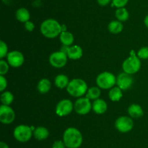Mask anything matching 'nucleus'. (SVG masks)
Returning <instances> with one entry per match:
<instances>
[{"label": "nucleus", "mask_w": 148, "mask_h": 148, "mask_svg": "<svg viewBox=\"0 0 148 148\" xmlns=\"http://www.w3.org/2000/svg\"><path fill=\"white\" fill-rule=\"evenodd\" d=\"M51 84L47 78H43L40 80L37 86L38 90L41 94H46L49 92L51 89Z\"/></svg>", "instance_id": "nucleus-21"}, {"label": "nucleus", "mask_w": 148, "mask_h": 148, "mask_svg": "<svg viewBox=\"0 0 148 148\" xmlns=\"http://www.w3.org/2000/svg\"><path fill=\"white\" fill-rule=\"evenodd\" d=\"M128 113L132 118H139L143 117L144 115V111L140 105L137 104H132L129 107Z\"/></svg>", "instance_id": "nucleus-16"}, {"label": "nucleus", "mask_w": 148, "mask_h": 148, "mask_svg": "<svg viewBox=\"0 0 148 148\" xmlns=\"http://www.w3.org/2000/svg\"><path fill=\"white\" fill-rule=\"evenodd\" d=\"M137 56L140 59H148V46H144L142 47L140 50L138 51Z\"/></svg>", "instance_id": "nucleus-29"}, {"label": "nucleus", "mask_w": 148, "mask_h": 148, "mask_svg": "<svg viewBox=\"0 0 148 148\" xmlns=\"http://www.w3.org/2000/svg\"><path fill=\"white\" fill-rule=\"evenodd\" d=\"M13 135L16 140L20 142H26L31 139L33 135V131L31 126L27 125H19L14 129Z\"/></svg>", "instance_id": "nucleus-6"}, {"label": "nucleus", "mask_w": 148, "mask_h": 148, "mask_svg": "<svg viewBox=\"0 0 148 148\" xmlns=\"http://www.w3.org/2000/svg\"><path fill=\"white\" fill-rule=\"evenodd\" d=\"M0 100L2 104L10 106L14 100V96L10 91H3L1 94Z\"/></svg>", "instance_id": "nucleus-26"}, {"label": "nucleus", "mask_w": 148, "mask_h": 148, "mask_svg": "<svg viewBox=\"0 0 148 148\" xmlns=\"http://www.w3.org/2000/svg\"><path fill=\"white\" fill-rule=\"evenodd\" d=\"M129 0H112V5L117 8L124 7L128 3Z\"/></svg>", "instance_id": "nucleus-30"}, {"label": "nucleus", "mask_w": 148, "mask_h": 148, "mask_svg": "<svg viewBox=\"0 0 148 148\" xmlns=\"http://www.w3.org/2000/svg\"><path fill=\"white\" fill-rule=\"evenodd\" d=\"M74 108L77 113L79 115H86L89 113L92 109V104L90 100L87 97H81L76 100Z\"/></svg>", "instance_id": "nucleus-9"}, {"label": "nucleus", "mask_w": 148, "mask_h": 148, "mask_svg": "<svg viewBox=\"0 0 148 148\" xmlns=\"http://www.w3.org/2000/svg\"><path fill=\"white\" fill-rule=\"evenodd\" d=\"M123 27L124 26H123L121 22L119 21V20H112L108 24V29L110 33H113V34H118L122 31Z\"/></svg>", "instance_id": "nucleus-20"}, {"label": "nucleus", "mask_w": 148, "mask_h": 148, "mask_svg": "<svg viewBox=\"0 0 148 148\" xmlns=\"http://www.w3.org/2000/svg\"><path fill=\"white\" fill-rule=\"evenodd\" d=\"M8 62L1 59L0 60V75H4L9 71Z\"/></svg>", "instance_id": "nucleus-28"}, {"label": "nucleus", "mask_w": 148, "mask_h": 148, "mask_svg": "<svg viewBox=\"0 0 148 148\" xmlns=\"http://www.w3.org/2000/svg\"><path fill=\"white\" fill-rule=\"evenodd\" d=\"M49 130L43 126H38V127L36 128L35 130L33 131V136L37 140L39 141L46 139L49 137Z\"/></svg>", "instance_id": "nucleus-17"}, {"label": "nucleus", "mask_w": 148, "mask_h": 148, "mask_svg": "<svg viewBox=\"0 0 148 148\" xmlns=\"http://www.w3.org/2000/svg\"><path fill=\"white\" fill-rule=\"evenodd\" d=\"M133 78L130 74L124 72L120 73L116 78V84L121 90H127L132 86Z\"/></svg>", "instance_id": "nucleus-13"}, {"label": "nucleus", "mask_w": 148, "mask_h": 148, "mask_svg": "<svg viewBox=\"0 0 148 148\" xmlns=\"http://www.w3.org/2000/svg\"><path fill=\"white\" fill-rule=\"evenodd\" d=\"M82 139V133L76 128L69 127L64 132L63 142L66 148H79Z\"/></svg>", "instance_id": "nucleus-1"}, {"label": "nucleus", "mask_w": 148, "mask_h": 148, "mask_svg": "<svg viewBox=\"0 0 148 148\" xmlns=\"http://www.w3.org/2000/svg\"><path fill=\"white\" fill-rule=\"evenodd\" d=\"M0 148H9L7 144H6L5 142H0Z\"/></svg>", "instance_id": "nucleus-35"}, {"label": "nucleus", "mask_w": 148, "mask_h": 148, "mask_svg": "<svg viewBox=\"0 0 148 148\" xmlns=\"http://www.w3.org/2000/svg\"><path fill=\"white\" fill-rule=\"evenodd\" d=\"M7 52H8V47H7V44L3 41H0V58L3 59L6 56H7L8 55Z\"/></svg>", "instance_id": "nucleus-27"}, {"label": "nucleus", "mask_w": 148, "mask_h": 148, "mask_svg": "<svg viewBox=\"0 0 148 148\" xmlns=\"http://www.w3.org/2000/svg\"><path fill=\"white\" fill-rule=\"evenodd\" d=\"M112 0H97V2L100 6H107Z\"/></svg>", "instance_id": "nucleus-34"}, {"label": "nucleus", "mask_w": 148, "mask_h": 148, "mask_svg": "<svg viewBox=\"0 0 148 148\" xmlns=\"http://www.w3.org/2000/svg\"><path fill=\"white\" fill-rule=\"evenodd\" d=\"M52 148H66V146H65L63 141L57 140L53 142Z\"/></svg>", "instance_id": "nucleus-33"}, {"label": "nucleus", "mask_w": 148, "mask_h": 148, "mask_svg": "<svg viewBox=\"0 0 148 148\" xmlns=\"http://www.w3.org/2000/svg\"><path fill=\"white\" fill-rule=\"evenodd\" d=\"M34 28H35V25L33 22L28 20V21H27L26 23H25V28L27 31L29 32L33 31V30H34Z\"/></svg>", "instance_id": "nucleus-32"}, {"label": "nucleus", "mask_w": 148, "mask_h": 148, "mask_svg": "<svg viewBox=\"0 0 148 148\" xmlns=\"http://www.w3.org/2000/svg\"><path fill=\"white\" fill-rule=\"evenodd\" d=\"M66 54L69 59H78L82 57L83 52H82V49L79 46L73 45V46H68Z\"/></svg>", "instance_id": "nucleus-14"}, {"label": "nucleus", "mask_w": 148, "mask_h": 148, "mask_svg": "<svg viewBox=\"0 0 148 148\" xmlns=\"http://www.w3.org/2000/svg\"><path fill=\"white\" fill-rule=\"evenodd\" d=\"M54 83L56 87L59 89H64L67 87L69 81L66 75H64V74H60L55 78Z\"/></svg>", "instance_id": "nucleus-23"}, {"label": "nucleus", "mask_w": 148, "mask_h": 148, "mask_svg": "<svg viewBox=\"0 0 148 148\" xmlns=\"http://www.w3.org/2000/svg\"><path fill=\"white\" fill-rule=\"evenodd\" d=\"M101 96V90L98 87L93 86L88 89L86 94V97L89 100H98Z\"/></svg>", "instance_id": "nucleus-25"}, {"label": "nucleus", "mask_w": 148, "mask_h": 148, "mask_svg": "<svg viewBox=\"0 0 148 148\" xmlns=\"http://www.w3.org/2000/svg\"><path fill=\"white\" fill-rule=\"evenodd\" d=\"M62 26L54 19H47L42 22L40 25V32L49 39H53L61 34L63 31Z\"/></svg>", "instance_id": "nucleus-2"}, {"label": "nucleus", "mask_w": 148, "mask_h": 148, "mask_svg": "<svg viewBox=\"0 0 148 148\" xmlns=\"http://www.w3.org/2000/svg\"><path fill=\"white\" fill-rule=\"evenodd\" d=\"M67 55L64 52L59 51L54 52L49 57V62L56 68H63L67 62Z\"/></svg>", "instance_id": "nucleus-8"}, {"label": "nucleus", "mask_w": 148, "mask_h": 148, "mask_svg": "<svg viewBox=\"0 0 148 148\" xmlns=\"http://www.w3.org/2000/svg\"><path fill=\"white\" fill-rule=\"evenodd\" d=\"M134 122L132 119L128 116H121L116 119L115 127L121 133H127L133 129Z\"/></svg>", "instance_id": "nucleus-7"}, {"label": "nucleus", "mask_w": 148, "mask_h": 148, "mask_svg": "<svg viewBox=\"0 0 148 148\" xmlns=\"http://www.w3.org/2000/svg\"><path fill=\"white\" fill-rule=\"evenodd\" d=\"M61 42L64 46H70L74 42V36L72 33L68 31H62L59 36Z\"/></svg>", "instance_id": "nucleus-19"}, {"label": "nucleus", "mask_w": 148, "mask_h": 148, "mask_svg": "<svg viewBox=\"0 0 148 148\" xmlns=\"http://www.w3.org/2000/svg\"><path fill=\"white\" fill-rule=\"evenodd\" d=\"M122 90L119 88V86L113 87L110 90L109 93H108V97L109 99L113 102H118L122 97Z\"/></svg>", "instance_id": "nucleus-22"}, {"label": "nucleus", "mask_w": 148, "mask_h": 148, "mask_svg": "<svg viewBox=\"0 0 148 148\" xmlns=\"http://www.w3.org/2000/svg\"><path fill=\"white\" fill-rule=\"evenodd\" d=\"M108 108L106 102L103 100L98 99L93 102L92 104V109L96 114L101 115L103 114Z\"/></svg>", "instance_id": "nucleus-15"}, {"label": "nucleus", "mask_w": 148, "mask_h": 148, "mask_svg": "<svg viewBox=\"0 0 148 148\" xmlns=\"http://www.w3.org/2000/svg\"><path fill=\"white\" fill-rule=\"evenodd\" d=\"M74 108V105L69 100H61L56 107V113L60 117L66 116L71 113Z\"/></svg>", "instance_id": "nucleus-11"}, {"label": "nucleus", "mask_w": 148, "mask_h": 148, "mask_svg": "<svg viewBox=\"0 0 148 148\" xmlns=\"http://www.w3.org/2000/svg\"><path fill=\"white\" fill-rule=\"evenodd\" d=\"M141 68V62L140 59L136 55L134 50H132L130 52V57L126 59L122 64V68L124 72L127 73L134 74L140 71Z\"/></svg>", "instance_id": "nucleus-4"}, {"label": "nucleus", "mask_w": 148, "mask_h": 148, "mask_svg": "<svg viewBox=\"0 0 148 148\" xmlns=\"http://www.w3.org/2000/svg\"><path fill=\"white\" fill-rule=\"evenodd\" d=\"M15 17L17 20L21 22V23H26L30 19V15L27 9L24 8V7H21V8H19L16 11Z\"/></svg>", "instance_id": "nucleus-18"}, {"label": "nucleus", "mask_w": 148, "mask_h": 148, "mask_svg": "<svg viewBox=\"0 0 148 148\" xmlns=\"http://www.w3.org/2000/svg\"><path fill=\"white\" fill-rule=\"evenodd\" d=\"M66 90L72 97H80L88 91V85L84 80L80 78H74L69 81Z\"/></svg>", "instance_id": "nucleus-3"}, {"label": "nucleus", "mask_w": 148, "mask_h": 148, "mask_svg": "<svg viewBox=\"0 0 148 148\" xmlns=\"http://www.w3.org/2000/svg\"><path fill=\"white\" fill-rule=\"evenodd\" d=\"M144 23H145V25L146 27H147V29H148V15H146V17H145Z\"/></svg>", "instance_id": "nucleus-36"}, {"label": "nucleus", "mask_w": 148, "mask_h": 148, "mask_svg": "<svg viewBox=\"0 0 148 148\" xmlns=\"http://www.w3.org/2000/svg\"><path fill=\"white\" fill-rule=\"evenodd\" d=\"M7 62L13 68H19L24 62V56L19 51L14 50L9 52L7 56Z\"/></svg>", "instance_id": "nucleus-12"}, {"label": "nucleus", "mask_w": 148, "mask_h": 148, "mask_svg": "<svg viewBox=\"0 0 148 148\" xmlns=\"http://www.w3.org/2000/svg\"><path fill=\"white\" fill-rule=\"evenodd\" d=\"M15 118L14 110L9 105L1 104L0 106V121L4 124H10Z\"/></svg>", "instance_id": "nucleus-10"}, {"label": "nucleus", "mask_w": 148, "mask_h": 148, "mask_svg": "<svg viewBox=\"0 0 148 148\" xmlns=\"http://www.w3.org/2000/svg\"><path fill=\"white\" fill-rule=\"evenodd\" d=\"M116 17L117 20L120 22L127 21L130 17V14L127 10L124 7H121V8H117L115 12Z\"/></svg>", "instance_id": "nucleus-24"}, {"label": "nucleus", "mask_w": 148, "mask_h": 148, "mask_svg": "<svg viewBox=\"0 0 148 148\" xmlns=\"http://www.w3.org/2000/svg\"><path fill=\"white\" fill-rule=\"evenodd\" d=\"M7 86V79L4 75H0V91H4Z\"/></svg>", "instance_id": "nucleus-31"}, {"label": "nucleus", "mask_w": 148, "mask_h": 148, "mask_svg": "<svg viewBox=\"0 0 148 148\" xmlns=\"http://www.w3.org/2000/svg\"><path fill=\"white\" fill-rule=\"evenodd\" d=\"M116 83L115 75L110 72H103L97 76L96 84L99 88L103 89H108L114 86Z\"/></svg>", "instance_id": "nucleus-5"}]
</instances>
